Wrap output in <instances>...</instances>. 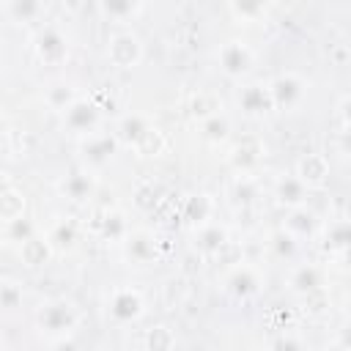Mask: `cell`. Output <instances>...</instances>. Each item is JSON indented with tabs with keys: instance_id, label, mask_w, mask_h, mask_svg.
<instances>
[{
	"instance_id": "1",
	"label": "cell",
	"mask_w": 351,
	"mask_h": 351,
	"mask_svg": "<svg viewBox=\"0 0 351 351\" xmlns=\"http://www.w3.org/2000/svg\"><path fill=\"white\" fill-rule=\"evenodd\" d=\"M80 321H82V313H80L77 302L66 299V296L44 299L38 304V310H36V326L47 337L49 348L71 346V335L77 332Z\"/></svg>"
},
{
	"instance_id": "2",
	"label": "cell",
	"mask_w": 351,
	"mask_h": 351,
	"mask_svg": "<svg viewBox=\"0 0 351 351\" xmlns=\"http://www.w3.org/2000/svg\"><path fill=\"white\" fill-rule=\"evenodd\" d=\"M30 47H33L36 60L44 63V66H63L69 60V52H71L69 36L58 25H41L33 33Z\"/></svg>"
},
{
	"instance_id": "3",
	"label": "cell",
	"mask_w": 351,
	"mask_h": 351,
	"mask_svg": "<svg viewBox=\"0 0 351 351\" xmlns=\"http://www.w3.org/2000/svg\"><path fill=\"white\" fill-rule=\"evenodd\" d=\"M60 118H63V129H66L71 137L82 140V137L99 132V126H101V107H99L96 99L80 96V99H74V101L60 112Z\"/></svg>"
},
{
	"instance_id": "4",
	"label": "cell",
	"mask_w": 351,
	"mask_h": 351,
	"mask_svg": "<svg viewBox=\"0 0 351 351\" xmlns=\"http://www.w3.org/2000/svg\"><path fill=\"white\" fill-rule=\"evenodd\" d=\"M104 310H107V318L112 324L129 326V324H137L145 315V296L132 285H121V288L110 291Z\"/></svg>"
},
{
	"instance_id": "5",
	"label": "cell",
	"mask_w": 351,
	"mask_h": 351,
	"mask_svg": "<svg viewBox=\"0 0 351 351\" xmlns=\"http://www.w3.org/2000/svg\"><path fill=\"white\" fill-rule=\"evenodd\" d=\"M266 85H269L271 104H274V110H280V112L296 110V107L304 101L307 88H310V82H307L302 74H296V71H282V74H277L274 80H269Z\"/></svg>"
},
{
	"instance_id": "6",
	"label": "cell",
	"mask_w": 351,
	"mask_h": 351,
	"mask_svg": "<svg viewBox=\"0 0 351 351\" xmlns=\"http://www.w3.org/2000/svg\"><path fill=\"white\" fill-rule=\"evenodd\" d=\"M118 148L121 145H118L112 132H93V134L80 140V162L85 165V170L99 173L115 159Z\"/></svg>"
},
{
	"instance_id": "7",
	"label": "cell",
	"mask_w": 351,
	"mask_h": 351,
	"mask_svg": "<svg viewBox=\"0 0 351 351\" xmlns=\"http://www.w3.org/2000/svg\"><path fill=\"white\" fill-rule=\"evenodd\" d=\"M217 66H219V71H222L228 80H244V77H250L252 69H255V52H252L244 41L230 38V41H225V44L219 47V52H217Z\"/></svg>"
},
{
	"instance_id": "8",
	"label": "cell",
	"mask_w": 351,
	"mask_h": 351,
	"mask_svg": "<svg viewBox=\"0 0 351 351\" xmlns=\"http://www.w3.org/2000/svg\"><path fill=\"white\" fill-rule=\"evenodd\" d=\"M143 41L132 30H118L107 38V60L115 69H137L143 63Z\"/></svg>"
},
{
	"instance_id": "9",
	"label": "cell",
	"mask_w": 351,
	"mask_h": 351,
	"mask_svg": "<svg viewBox=\"0 0 351 351\" xmlns=\"http://www.w3.org/2000/svg\"><path fill=\"white\" fill-rule=\"evenodd\" d=\"M121 250H123L126 263H132V266H151V263H156L162 258L159 239L151 230H145V228L129 230L126 239L121 241Z\"/></svg>"
},
{
	"instance_id": "10",
	"label": "cell",
	"mask_w": 351,
	"mask_h": 351,
	"mask_svg": "<svg viewBox=\"0 0 351 351\" xmlns=\"http://www.w3.org/2000/svg\"><path fill=\"white\" fill-rule=\"evenodd\" d=\"M222 285H225V293H228V296H233L236 302H247V299H252V296L261 293V288H263V274H261V269L252 266V263H236V266H230V271L225 274Z\"/></svg>"
},
{
	"instance_id": "11",
	"label": "cell",
	"mask_w": 351,
	"mask_h": 351,
	"mask_svg": "<svg viewBox=\"0 0 351 351\" xmlns=\"http://www.w3.org/2000/svg\"><path fill=\"white\" fill-rule=\"evenodd\" d=\"M236 104H239L241 115L252 118V121H261V118L274 112V104H271L266 82H247V85H241L239 93H236Z\"/></svg>"
},
{
	"instance_id": "12",
	"label": "cell",
	"mask_w": 351,
	"mask_h": 351,
	"mask_svg": "<svg viewBox=\"0 0 351 351\" xmlns=\"http://www.w3.org/2000/svg\"><path fill=\"white\" fill-rule=\"evenodd\" d=\"M266 156V148L258 137L247 134L241 140H236L230 148H228V165L236 170V173H255V167L263 162Z\"/></svg>"
},
{
	"instance_id": "13",
	"label": "cell",
	"mask_w": 351,
	"mask_h": 351,
	"mask_svg": "<svg viewBox=\"0 0 351 351\" xmlns=\"http://www.w3.org/2000/svg\"><path fill=\"white\" fill-rule=\"evenodd\" d=\"M293 176L313 192L329 184V159L324 154H302L293 165Z\"/></svg>"
},
{
	"instance_id": "14",
	"label": "cell",
	"mask_w": 351,
	"mask_h": 351,
	"mask_svg": "<svg viewBox=\"0 0 351 351\" xmlns=\"http://www.w3.org/2000/svg\"><path fill=\"white\" fill-rule=\"evenodd\" d=\"M285 211H288V214H285L282 230H288L299 244L318 236V230H321V217H318L313 208H307V203H304V206H296V208H285Z\"/></svg>"
},
{
	"instance_id": "15",
	"label": "cell",
	"mask_w": 351,
	"mask_h": 351,
	"mask_svg": "<svg viewBox=\"0 0 351 351\" xmlns=\"http://www.w3.org/2000/svg\"><path fill=\"white\" fill-rule=\"evenodd\" d=\"M96 173L90 170H74L69 173L66 178L58 181V192L60 197L71 200V203H90L93 195H96Z\"/></svg>"
},
{
	"instance_id": "16",
	"label": "cell",
	"mask_w": 351,
	"mask_h": 351,
	"mask_svg": "<svg viewBox=\"0 0 351 351\" xmlns=\"http://www.w3.org/2000/svg\"><path fill=\"white\" fill-rule=\"evenodd\" d=\"M217 214V200L208 195V192H192L184 197V206H181V219L189 230L211 222Z\"/></svg>"
},
{
	"instance_id": "17",
	"label": "cell",
	"mask_w": 351,
	"mask_h": 351,
	"mask_svg": "<svg viewBox=\"0 0 351 351\" xmlns=\"http://www.w3.org/2000/svg\"><path fill=\"white\" fill-rule=\"evenodd\" d=\"M192 233H195V239H192L195 250H197L200 255H206V258L219 255V252L228 247V241H230V230H228V225H222V222H217V219H211V222L195 228Z\"/></svg>"
},
{
	"instance_id": "18",
	"label": "cell",
	"mask_w": 351,
	"mask_h": 351,
	"mask_svg": "<svg viewBox=\"0 0 351 351\" xmlns=\"http://www.w3.org/2000/svg\"><path fill=\"white\" fill-rule=\"evenodd\" d=\"M324 285H326V271L318 263H299L288 274V288L291 293H299V296H313Z\"/></svg>"
},
{
	"instance_id": "19",
	"label": "cell",
	"mask_w": 351,
	"mask_h": 351,
	"mask_svg": "<svg viewBox=\"0 0 351 351\" xmlns=\"http://www.w3.org/2000/svg\"><path fill=\"white\" fill-rule=\"evenodd\" d=\"M271 195H274L277 206H282V208H296V206H304V203H307L310 189H307L293 173H288V176H280V178L274 181Z\"/></svg>"
},
{
	"instance_id": "20",
	"label": "cell",
	"mask_w": 351,
	"mask_h": 351,
	"mask_svg": "<svg viewBox=\"0 0 351 351\" xmlns=\"http://www.w3.org/2000/svg\"><path fill=\"white\" fill-rule=\"evenodd\" d=\"M16 252H19V261H22L27 269H41V266H47V263L52 261V255H55L49 239L41 236V233H33L30 239H25V241L16 247Z\"/></svg>"
},
{
	"instance_id": "21",
	"label": "cell",
	"mask_w": 351,
	"mask_h": 351,
	"mask_svg": "<svg viewBox=\"0 0 351 351\" xmlns=\"http://www.w3.org/2000/svg\"><path fill=\"white\" fill-rule=\"evenodd\" d=\"M148 126H151V118H148V115H143V112H126V115L118 118L112 134H115L118 145H123V148H134V145L140 143V137L145 134Z\"/></svg>"
},
{
	"instance_id": "22",
	"label": "cell",
	"mask_w": 351,
	"mask_h": 351,
	"mask_svg": "<svg viewBox=\"0 0 351 351\" xmlns=\"http://www.w3.org/2000/svg\"><path fill=\"white\" fill-rule=\"evenodd\" d=\"M318 236H321L324 252H329V255H346V250H348V244H351L348 219H329L326 225H321Z\"/></svg>"
},
{
	"instance_id": "23",
	"label": "cell",
	"mask_w": 351,
	"mask_h": 351,
	"mask_svg": "<svg viewBox=\"0 0 351 351\" xmlns=\"http://www.w3.org/2000/svg\"><path fill=\"white\" fill-rule=\"evenodd\" d=\"M80 233H82L80 222H77L74 217H66V219H58V222L49 228L47 239H49V244H52L55 252H71V250L80 244Z\"/></svg>"
},
{
	"instance_id": "24",
	"label": "cell",
	"mask_w": 351,
	"mask_h": 351,
	"mask_svg": "<svg viewBox=\"0 0 351 351\" xmlns=\"http://www.w3.org/2000/svg\"><path fill=\"white\" fill-rule=\"evenodd\" d=\"M129 230H132L129 217H126V211H121V208H107V211L101 214V219H99V236H101L107 244H121Z\"/></svg>"
},
{
	"instance_id": "25",
	"label": "cell",
	"mask_w": 351,
	"mask_h": 351,
	"mask_svg": "<svg viewBox=\"0 0 351 351\" xmlns=\"http://www.w3.org/2000/svg\"><path fill=\"white\" fill-rule=\"evenodd\" d=\"M230 132H233L230 118H228L222 110L200 121V137H203V143H208V145H225V143L230 140Z\"/></svg>"
},
{
	"instance_id": "26",
	"label": "cell",
	"mask_w": 351,
	"mask_h": 351,
	"mask_svg": "<svg viewBox=\"0 0 351 351\" xmlns=\"http://www.w3.org/2000/svg\"><path fill=\"white\" fill-rule=\"evenodd\" d=\"M258 197H261L258 178H255L252 173H236V178H233V184H230V203L247 208V206L258 203Z\"/></svg>"
},
{
	"instance_id": "27",
	"label": "cell",
	"mask_w": 351,
	"mask_h": 351,
	"mask_svg": "<svg viewBox=\"0 0 351 351\" xmlns=\"http://www.w3.org/2000/svg\"><path fill=\"white\" fill-rule=\"evenodd\" d=\"M3 11L16 25H33L41 19L44 5L41 0H3Z\"/></svg>"
},
{
	"instance_id": "28",
	"label": "cell",
	"mask_w": 351,
	"mask_h": 351,
	"mask_svg": "<svg viewBox=\"0 0 351 351\" xmlns=\"http://www.w3.org/2000/svg\"><path fill=\"white\" fill-rule=\"evenodd\" d=\"M96 5L107 22H129L143 11V0H96Z\"/></svg>"
},
{
	"instance_id": "29",
	"label": "cell",
	"mask_w": 351,
	"mask_h": 351,
	"mask_svg": "<svg viewBox=\"0 0 351 351\" xmlns=\"http://www.w3.org/2000/svg\"><path fill=\"white\" fill-rule=\"evenodd\" d=\"M269 3L271 0H228L230 14L241 25H258V22H263L266 14H269Z\"/></svg>"
},
{
	"instance_id": "30",
	"label": "cell",
	"mask_w": 351,
	"mask_h": 351,
	"mask_svg": "<svg viewBox=\"0 0 351 351\" xmlns=\"http://www.w3.org/2000/svg\"><path fill=\"white\" fill-rule=\"evenodd\" d=\"M25 211H27V197H25L22 189H16L11 184L8 189L0 192V225L3 222H11L16 217H25Z\"/></svg>"
},
{
	"instance_id": "31",
	"label": "cell",
	"mask_w": 351,
	"mask_h": 351,
	"mask_svg": "<svg viewBox=\"0 0 351 351\" xmlns=\"http://www.w3.org/2000/svg\"><path fill=\"white\" fill-rule=\"evenodd\" d=\"M74 99H80L77 88L71 82H52L44 93V104L52 110V112H63Z\"/></svg>"
},
{
	"instance_id": "32",
	"label": "cell",
	"mask_w": 351,
	"mask_h": 351,
	"mask_svg": "<svg viewBox=\"0 0 351 351\" xmlns=\"http://www.w3.org/2000/svg\"><path fill=\"white\" fill-rule=\"evenodd\" d=\"M25 302L22 282L14 277H0V313H16Z\"/></svg>"
},
{
	"instance_id": "33",
	"label": "cell",
	"mask_w": 351,
	"mask_h": 351,
	"mask_svg": "<svg viewBox=\"0 0 351 351\" xmlns=\"http://www.w3.org/2000/svg\"><path fill=\"white\" fill-rule=\"evenodd\" d=\"M33 233H38V228H36V222L25 214V217H16V219H11V222H3V239H5V244H22L25 239H30Z\"/></svg>"
},
{
	"instance_id": "34",
	"label": "cell",
	"mask_w": 351,
	"mask_h": 351,
	"mask_svg": "<svg viewBox=\"0 0 351 351\" xmlns=\"http://www.w3.org/2000/svg\"><path fill=\"white\" fill-rule=\"evenodd\" d=\"M165 145H167V140H165V132L159 129V126H148L145 129V134L140 137V143L132 148L137 156H159L162 151H165Z\"/></svg>"
},
{
	"instance_id": "35",
	"label": "cell",
	"mask_w": 351,
	"mask_h": 351,
	"mask_svg": "<svg viewBox=\"0 0 351 351\" xmlns=\"http://www.w3.org/2000/svg\"><path fill=\"white\" fill-rule=\"evenodd\" d=\"M219 110H222V101H219V96L214 90H197L192 96V101H189V112L197 121H203V118H208V115H214Z\"/></svg>"
},
{
	"instance_id": "36",
	"label": "cell",
	"mask_w": 351,
	"mask_h": 351,
	"mask_svg": "<svg viewBox=\"0 0 351 351\" xmlns=\"http://www.w3.org/2000/svg\"><path fill=\"white\" fill-rule=\"evenodd\" d=\"M269 247H271L274 258H280V261H291V258H296V252H299V241H296L288 230H282V228L269 236Z\"/></svg>"
},
{
	"instance_id": "37",
	"label": "cell",
	"mask_w": 351,
	"mask_h": 351,
	"mask_svg": "<svg viewBox=\"0 0 351 351\" xmlns=\"http://www.w3.org/2000/svg\"><path fill=\"white\" fill-rule=\"evenodd\" d=\"M143 346H145V348H151V351L176 348V335H173V329H170V326H165V324H156V326L145 329Z\"/></svg>"
},
{
	"instance_id": "38",
	"label": "cell",
	"mask_w": 351,
	"mask_h": 351,
	"mask_svg": "<svg viewBox=\"0 0 351 351\" xmlns=\"http://www.w3.org/2000/svg\"><path fill=\"white\" fill-rule=\"evenodd\" d=\"M134 203H137V208L151 211V208L159 203V186H154V184L137 186V192H134Z\"/></svg>"
},
{
	"instance_id": "39",
	"label": "cell",
	"mask_w": 351,
	"mask_h": 351,
	"mask_svg": "<svg viewBox=\"0 0 351 351\" xmlns=\"http://www.w3.org/2000/svg\"><path fill=\"white\" fill-rule=\"evenodd\" d=\"M348 107H351V99H348V96H340V101H337V118H340V134H348Z\"/></svg>"
},
{
	"instance_id": "40",
	"label": "cell",
	"mask_w": 351,
	"mask_h": 351,
	"mask_svg": "<svg viewBox=\"0 0 351 351\" xmlns=\"http://www.w3.org/2000/svg\"><path fill=\"white\" fill-rule=\"evenodd\" d=\"M8 137H11V123H8V118L0 112V156H3V151L8 148Z\"/></svg>"
},
{
	"instance_id": "41",
	"label": "cell",
	"mask_w": 351,
	"mask_h": 351,
	"mask_svg": "<svg viewBox=\"0 0 351 351\" xmlns=\"http://www.w3.org/2000/svg\"><path fill=\"white\" fill-rule=\"evenodd\" d=\"M274 348H302L304 346V340H299V337H285V335H280L274 343H271Z\"/></svg>"
},
{
	"instance_id": "42",
	"label": "cell",
	"mask_w": 351,
	"mask_h": 351,
	"mask_svg": "<svg viewBox=\"0 0 351 351\" xmlns=\"http://www.w3.org/2000/svg\"><path fill=\"white\" fill-rule=\"evenodd\" d=\"M60 3H63V8H66L69 14H82L85 5H88V0H60Z\"/></svg>"
},
{
	"instance_id": "43",
	"label": "cell",
	"mask_w": 351,
	"mask_h": 351,
	"mask_svg": "<svg viewBox=\"0 0 351 351\" xmlns=\"http://www.w3.org/2000/svg\"><path fill=\"white\" fill-rule=\"evenodd\" d=\"M8 186H11V178H8L5 173H0V192H3V189H8Z\"/></svg>"
},
{
	"instance_id": "44",
	"label": "cell",
	"mask_w": 351,
	"mask_h": 351,
	"mask_svg": "<svg viewBox=\"0 0 351 351\" xmlns=\"http://www.w3.org/2000/svg\"><path fill=\"white\" fill-rule=\"evenodd\" d=\"M318 3H321V0H318Z\"/></svg>"
}]
</instances>
